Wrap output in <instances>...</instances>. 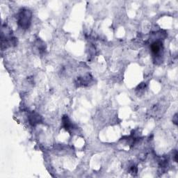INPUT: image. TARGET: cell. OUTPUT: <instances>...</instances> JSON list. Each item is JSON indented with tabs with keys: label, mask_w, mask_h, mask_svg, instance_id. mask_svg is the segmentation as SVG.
I'll use <instances>...</instances> for the list:
<instances>
[{
	"label": "cell",
	"mask_w": 178,
	"mask_h": 178,
	"mask_svg": "<svg viewBox=\"0 0 178 178\" xmlns=\"http://www.w3.org/2000/svg\"><path fill=\"white\" fill-rule=\"evenodd\" d=\"M31 18V13L29 11H24L21 13L19 22L22 27H27L28 25V22H29Z\"/></svg>",
	"instance_id": "1"
},
{
	"label": "cell",
	"mask_w": 178,
	"mask_h": 178,
	"mask_svg": "<svg viewBox=\"0 0 178 178\" xmlns=\"http://www.w3.org/2000/svg\"><path fill=\"white\" fill-rule=\"evenodd\" d=\"M161 42H155V43H154L153 44H152V52H153L154 53L157 54L158 52H159L160 49H161Z\"/></svg>",
	"instance_id": "2"
}]
</instances>
